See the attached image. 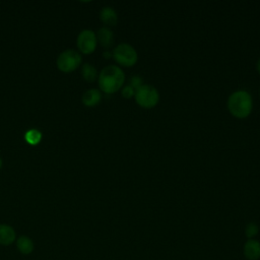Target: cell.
Listing matches in <instances>:
<instances>
[{
	"instance_id": "6da1fadb",
	"label": "cell",
	"mask_w": 260,
	"mask_h": 260,
	"mask_svg": "<svg viewBox=\"0 0 260 260\" xmlns=\"http://www.w3.org/2000/svg\"><path fill=\"white\" fill-rule=\"evenodd\" d=\"M125 81V74L123 70L116 65H109L104 67L99 73L98 83L100 89L107 93L112 94L122 88Z\"/></svg>"
},
{
	"instance_id": "7a4b0ae2",
	"label": "cell",
	"mask_w": 260,
	"mask_h": 260,
	"mask_svg": "<svg viewBox=\"0 0 260 260\" xmlns=\"http://www.w3.org/2000/svg\"><path fill=\"white\" fill-rule=\"evenodd\" d=\"M252 108V96L246 90L235 91L229 96L228 109L230 113L238 119L247 118L251 114Z\"/></svg>"
},
{
	"instance_id": "3957f363",
	"label": "cell",
	"mask_w": 260,
	"mask_h": 260,
	"mask_svg": "<svg viewBox=\"0 0 260 260\" xmlns=\"http://www.w3.org/2000/svg\"><path fill=\"white\" fill-rule=\"evenodd\" d=\"M82 58L79 52L68 49L60 53V55L57 57V68L64 73H70L76 70L79 65L81 64Z\"/></svg>"
},
{
	"instance_id": "277c9868",
	"label": "cell",
	"mask_w": 260,
	"mask_h": 260,
	"mask_svg": "<svg viewBox=\"0 0 260 260\" xmlns=\"http://www.w3.org/2000/svg\"><path fill=\"white\" fill-rule=\"evenodd\" d=\"M113 58L114 60L123 67H132L136 64L138 55L135 49L126 43L119 44L113 50Z\"/></svg>"
},
{
	"instance_id": "5b68a950",
	"label": "cell",
	"mask_w": 260,
	"mask_h": 260,
	"mask_svg": "<svg viewBox=\"0 0 260 260\" xmlns=\"http://www.w3.org/2000/svg\"><path fill=\"white\" fill-rule=\"evenodd\" d=\"M136 103L144 109H151L156 106L159 101V94L155 87L149 84H142L135 90L134 94Z\"/></svg>"
},
{
	"instance_id": "8992f818",
	"label": "cell",
	"mask_w": 260,
	"mask_h": 260,
	"mask_svg": "<svg viewBox=\"0 0 260 260\" xmlns=\"http://www.w3.org/2000/svg\"><path fill=\"white\" fill-rule=\"evenodd\" d=\"M96 45V34L93 30L83 29L78 34L76 39V46L80 53L89 55L95 51Z\"/></svg>"
},
{
	"instance_id": "52a82bcc",
	"label": "cell",
	"mask_w": 260,
	"mask_h": 260,
	"mask_svg": "<svg viewBox=\"0 0 260 260\" xmlns=\"http://www.w3.org/2000/svg\"><path fill=\"white\" fill-rule=\"evenodd\" d=\"M16 241L15 230L6 223H0V245L9 246Z\"/></svg>"
},
{
	"instance_id": "ba28073f",
	"label": "cell",
	"mask_w": 260,
	"mask_h": 260,
	"mask_svg": "<svg viewBox=\"0 0 260 260\" xmlns=\"http://www.w3.org/2000/svg\"><path fill=\"white\" fill-rule=\"evenodd\" d=\"M244 255L248 260L260 259V242L249 239L244 245Z\"/></svg>"
},
{
	"instance_id": "9c48e42d",
	"label": "cell",
	"mask_w": 260,
	"mask_h": 260,
	"mask_svg": "<svg viewBox=\"0 0 260 260\" xmlns=\"http://www.w3.org/2000/svg\"><path fill=\"white\" fill-rule=\"evenodd\" d=\"M100 19L107 26H115L118 22V14L116 10L110 6H105L100 11Z\"/></svg>"
},
{
	"instance_id": "30bf717a",
	"label": "cell",
	"mask_w": 260,
	"mask_h": 260,
	"mask_svg": "<svg viewBox=\"0 0 260 260\" xmlns=\"http://www.w3.org/2000/svg\"><path fill=\"white\" fill-rule=\"evenodd\" d=\"M96 40L98 43L104 48V49H109L113 46L114 43V34L113 31L106 26L101 27L98 30L96 34Z\"/></svg>"
},
{
	"instance_id": "8fae6325",
	"label": "cell",
	"mask_w": 260,
	"mask_h": 260,
	"mask_svg": "<svg viewBox=\"0 0 260 260\" xmlns=\"http://www.w3.org/2000/svg\"><path fill=\"white\" fill-rule=\"evenodd\" d=\"M102 100V93L100 89L96 88H90L86 90L81 98V102L86 107H95Z\"/></svg>"
},
{
	"instance_id": "7c38bea8",
	"label": "cell",
	"mask_w": 260,
	"mask_h": 260,
	"mask_svg": "<svg viewBox=\"0 0 260 260\" xmlns=\"http://www.w3.org/2000/svg\"><path fill=\"white\" fill-rule=\"evenodd\" d=\"M17 251L22 255H29L35 249V244L28 236H20L15 241Z\"/></svg>"
},
{
	"instance_id": "4fadbf2b",
	"label": "cell",
	"mask_w": 260,
	"mask_h": 260,
	"mask_svg": "<svg viewBox=\"0 0 260 260\" xmlns=\"http://www.w3.org/2000/svg\"><path fill=\"white\" fill-rule=\"evenodd\" d=\"M81 76L87 82H94L99 77V73L92 64L85 63L81 67Z\"/></svg>"
},
{
	"instance_id": "5bb4252c",
	"label": "cell",
	"mask_w": 260,
	"mask_h": 260,
	"mask_svg": "<svg viewBox=\"0 0 260 260\" xmlns=\"http://www.w3.org/2000/svg\"><path fill=\"white\" fill-rule=\"evenodd\" d=\"M25 141L30 145H37L42 140V133L38 129H29L24 134Z\"/></svg>"
},
{
	"instance_id": "9a60e30c",
	"label": "cell",
	"mask_w": 260,
	"mask_h": 260,
	"mask_svg": "<svg viewBox=\"0 0 260 260\" xmlns=\"http://www.w3.org/2000/svg\"><path fill=\"white\" fill-rule=\"evenodd\" d=\"M258 232H259V228H258V225H257L256 223H254V222L248 223V224L246 225V228H245V235H246V237L249 238V239H253V238L258 234Z\"/></svg>"
},
{
	"instance_id": "2e32d148",
	"label": "cell",
	"mask_w": 260,
	"mask_h": 260,
	"mask_svg": "<svg viewBox=\"0 0 260 260\" xmlns=\"http://www.w3.org/2000/svg\"><path fill=\"white\" fill-rule=\"evenodd\" d=\"M121 93L125 99H131L135 94V89L128 84L122 88Z\"/></svg>"
},
{
	"instance_id": "e0dca14e",
	"label": "cell",
	"mask_w": 260,
	"mask_h": 260,
	"mask_svg": "<svg viewBox=\"0 0 260 260\" xmlns=\"http://www.w3.org/2000/svg\"><path fill=\"white\" fill-rule=\"evenodd\" d=\"M142 80H141V78L140 77H138V76H133L132 78H131V80H130V86L131 87H133L135 90L138 88V87H140L141 85H142V82H141Z\"/></svg>"
},
{
	"instance_id": "ac0fdd59",
	"label": "cell",
	"mask_w": 260,
	"mask_h": 260,
	"mask_svg": "<svg viewBox=\"0 0 260 260\" xmlns=\"http://www.w3.org/2000/svg\"><path fill=\"white\" fill-rule=\"evenodd\" d=\"M256 68H257V71L260 73V58L258 59L257 61V64H256Z\"/></svg>"
},
{
	"instance_id": "d6986e66",
	"label": "cell",
	"mask_w": 260,
	"mask_h": 260,
	"mask_svg": "<svg viewBox=\"0 0 260 260\" xmlns=\"http://www.w3.org/2000/svg\"><path fill=\"white\" fill-rule=\"evenodd\" d=\"M2 164H3V162H2V158L0 157V170H1V168H2Z\"/></svg>"
}]
</instances>
